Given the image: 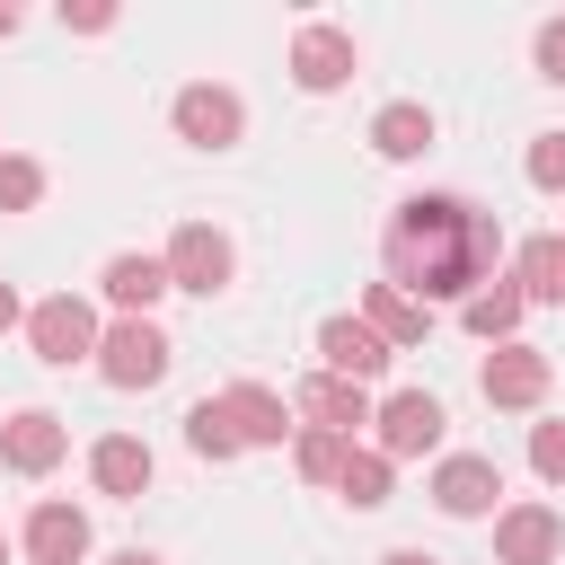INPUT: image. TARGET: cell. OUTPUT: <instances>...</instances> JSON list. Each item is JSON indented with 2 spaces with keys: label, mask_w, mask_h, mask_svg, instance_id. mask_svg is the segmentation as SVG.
Masks as SVG:
<instances>
[{
  "label": "cell",
  "mask_w": 565,
  "mask_h": 565,
  "mask_svg": "<svg viewBox=\"0 0 565 565\" xmlns=\"http://www.w3.org/2000/svg\"><path fill=\"white\" fill-rule=\"evenodd\" d=\"M494 256H503V230L494 212H477L468 194H406L388 212V238H380V265L397 291H415L424 309L433 300H477L494 282Z\"/></svg>",
  "instance_id": "1"
},
{
  "label": "cell",
  "mask_w": 565,
  "mask_h": 565,
  "mask_svg": "<svg viewBox=\"0 0 565 565\" xmlns=\"http://www.w3.org/2000/svg\"><path fill=\"white\" fill-rule=\"evenodd\" d=\"M97 309L79 300V291H53V300H35L26 309V344H35V362L44 371H71V362H97Z\"/></svg>",
  "instance_id": "2"
},
{
  "label": "cell",
  "mask_w": 565,
  "mask_h": 565,
  "mask_svg": "<svg viewBox=\"0 0 565 565\" xmlns=\"http://www.w3.org/2000/svg\"><path fill=\"white\" fill-rule=\"evenodd\" d=\"M168 362H177V344H168L150 318H115V327L97 335V380H106V388H159Z\"/></svg>",
  "instance_id": "3"
},
{
  "label": "cell",
  "mask_w": 565,
  "mask_h": 565,
  "mask_svg": "<svg viewBox=\"0 0 565 565\" xmlns=\"http://www.w3.org/2000/svg\"><path fill=\"white\" fill-rule=\"evenodd\" d=\"M371 424H380V459H424L433 441H441V397L433 388H388L380 406H371Z\"/></svg>",
  "instance_id": "4"
},
{
  "label": "cell",
  "mask_w": 565,
  "mask_h": 565,
  "mask_svg": "<svg viewBox=\"0 0 565 565\" xmlns=\"http://www.w3.org/2000/svg\"><path fill=\"white\" fill-rule=\"evenodd\" d=\"M168 124H177V141H194V150H230V141L247 132V106H238V88H212V79H194V88H177Z\"/></svg>",
  "instance_id": "5"
},
{
  "label": "cell",
  "mask_w": 565,
  "mask_h": 565,
  "mask_svg": "<svg viewBox=\"0 0 565 565\" xmlns=\"http://www.w3.org/2000/svg\"><path fill=\"white\" fill-rule=\"evenodd\" d=\"M168 282H177V291H194V300L230 291V238H221L212 221H185V230L168 238Z\"/></svg>",
  "instance_id": "6"
},
{
  "label": "cell",
  "mask_w": 565,
  "mask_h": 565,
  "mask_svg": "<svg viewBox=\"0 0 565 565\" xmlns=\"http://www.w3.org/2000/svg\"><path fill=\"white\" fill-rule=\"evenodd\" d=\"M547 380H556V362L539 353V344H494L486 353V371H477V388H486V406H539L547 397Z\"/></svg>",
  "instance_id": "7"
},
{
  "label": "cell",
  "mask_w": 565,
  "mask_h": 565,
  "mask_svg": "<svg viewBox=\"0 0 565 565\" xmlns=\"http://www.w3.org/2000/svg\"><path fill=\"white\" fill-rule=\"evenodd\" d=\"M62 450H71V424L44 415V406H18V415L0 424V468H18V477H53Z\"/></svg>",
  "instance_id": "8"
},
{
  "label": "cell",
  "mask_w": 565,
  "mask_h": 565,
  "mask_svg": "<svg viewBox=\"0 0 565 565\" xmlns=\"http://www.w3.org/2000/svg\"><path fill=\"white\" fill-rule=\"evenodd\" d=\"M353 71H362V53H353L344 26H300V35H291V79H300L309 97H335Z\"/></svg>",
  "instance_id": "9"
},
{
  "label": "cell",
  "mask_w": 565,
  "mask_h": 565,
  "mask_svg": "<svg viewBox=\"0 0 565 565\" xmlns=\"http://www.w3.org/2000/svg\"><path fill=\"white\" fill-rule=\"evenodd\" d=\"M494 494H503V468H494L486 450H459V459H441V468H433V503H441L450 521H486V512H494Z\"/></svg>",
  "instance_id": "10"
},
{
  "label": "cell",
  "mask_w": 565,
  "mask_h": 565,
  "mask_svg": "<svg viewBox=\"0 0 565 565\" xmlns=\"http://www.w3.org/2000/svg\"><path fill=\"white\" fill-rule=\"evenodd\" d=\"M556 547H565V521H556L547 503L494 512V565H556Z\"/></svg>",
  "instance_id": "11"
},
{
  "label": "cell",
  "mask_w": 565,
  "mask_h": 565,
  "mask_svg": "<svg viewBox=\"0 0 565 565\" xmlns=\"http://www.w3.org/2000/svg\"><path fill=\"white\" fill-rule=\"evenodd\" d=\"M318 353H327V371L353 380V388H371V380L388 371V344H380L371 318H327V327H318Z\"/></svg>",
  "instance_id": "12"
},
{
  "label": "cell",
  "mask_w": 565,
  "mask_h": 565,
  "mask_svg": "<svg viewBox=\"0 0 565 565\" xmlns=\"http://www.w3.org/2000/svg\"><path fill=\"white\" fill-rule=\"evenodd\" d=\"M291 406H300V424H318V433H344V441L371 424V388H353V380H335V371L300 380V397H291Z\"/></svg>",
  "instance_id": "13"
},
{
  "label": "cell",
  "mask_w": 565,
  "mask_h": 565,
  "mask_svg": "<svg viewBox=\"0 0 565 565\" xmlns=\"http://www.w3.org/2000/svg\"><path fill=\"white\" fill-rule=\"evenodd\" d=\"M88 556V512L79 503H35L26 512V565H79Z\"/></svg>",
  "instance_id": "14"
},
{
  "label": "cell",
  "mask_w": 565,
  "mask_h": 565,
  "mask_svg": "<svg viewBox=\"0 0 565 565\" xmlns=\"http://www.w3.org/2000/svg\"><path fill=\"white\" fill-rule=\"evenodd\" d=\"M97 291H106L124 318H150V300H159V291H177V282H168V256H132V247H124V256H106Z\"/></svg>",
  "instance_id": "15"
},
{
  "label": "cell",
  "mask_w": 565,
  "mask_h": 565,
  "mask_svg": "<svg viewBox=\"0 0 565 565\" xmlns=\"http://www.w3.org/2000/svg\"><path fill=\"white\" fill-rule=\"evenodd\" d=\"M221 406H230V424H238V441H247V450H282V433H291V406H282L265 380H238V388H221Z\"/></svg>",
  "instance_id": "16"
},
{
  "label": "cell",
  "mask_w": 565,
  "mask_h": 565,
  "mask_svg": "<svg viewBox=\"0 0 565 565\" xmlns=\"http://www.w3.org/2000/svg\"><path fill=\"white\" fill-rule=\"evenodd\" d=\"M88 477H97V494L132 503V494L150 486V441H132V433H106V441L88 450Z\"/></svg>",
  "instance_id": "17"
},
{
  "label": "cell",
  "mask_w": 565,
  "mask_h": 565,
  "mask_svg": "<svg viewBox=\"0 0 565 565\" xmlns=\"http://www.w3.org/2000/svg\"><path fill=\"white\" fill-rule=\"evenodd\" d=\"M362 318L380 327L388 353H397V344H424V327H433V309H424L415 291H397V282H371V291H362Z\"/></svg>",
  "instance_id": "18"
},
{
  "label": "cell",
  "mask_w": 565,
  "mask_h": 565,
  "mask_svg": "<svg viewBox=\"0 0 565 565\" xmlns=\"http://www.w3.org/2000/svg\"><path fill=\"white\" fill-rule=\"evenodd\" d=\"M371 150H380V159H424V150H433V115H424L415 97L380 106V115H371Z\"/></svg>",
  "instance_id": "19"
},
{
  "label": "cell",
  "mask_w": 565,
  "mask_h": 565,
  "mask_svg": "<svg viewBox=\"0 0 565 565\" xmlns=\"http://www.w3.org/2000/svg\"><path fill=\"white\" fill-rule=\"evenodd\" d=\"M521 309H530V300H521V282H503V274H494V282H486V291H477L459 318H468V335H486V344H512Z\"/></svg>",
  "instance_id": "20"
},
{
  "label": "cell",
  "mask_w": 565,
  "mask_h": 565,
  "mask_svg": "<svg viewBox=\"0 0 565 565\" xmlns=\"http://www.w3.org/2000/svg\"><path fill=\"white\" fill-rule=\"evenodd\" d=\"M185 450H194V459H212V468H221V459H238V450H247V441H238V424H230V406H221V397H194V406H185Z\"/></svg>",
  "instance_id": "21"
},
{
  "label": "cell",
  "mask_w": 565,
  "mask_h": 565,
  "mask_svg": "<svg viewBox=\"0 0 565 565\" xmlns=\"http://www.w3.org/2000/svg\"><path fill=\"white\" fill-rule=\"evenodd\" d=\"M388 468H397V459H380V450H353V459H344V477H335V494H344L353 512H380V503H388Z\"/></svg>",
  "instance_id": "22"
},
{
  "label": "cell",
  "mask_w": 565,
  "mask_h": 565,
  "mask_svg": "<svg viewBox=\"0 0 565 565\" xmlns=\"http://www.w3.org/2000/svg\"><path fill=\"white\" fill-rule=\"evenodd\" d=\"M512 282H521V300H565V274H556V230L521 247V274H512Z\"/></svg>",
  "instance_id": "23"
},
{
  "label": "cell",
  "mask_w": 565,
  "mask_h": 565,
  "mask_svg": "<svg viewBox=\"0 0 565 565\" xmlns=\"http://www.w3.org/2000/svg\"><path fill=\"white\" fill-rule=\"evenodd\" d=\"M344 459H353V441H344V433H318V424L300 433V477L335 486V477H344Z\"/></svg>",
  "instance_id": "24"
},
{
  "label": "cell",
  "mask_w": 565,
  "mask_h": 565,
  "mask_svg": "<svg viewBox=\"0 0 565 565\" xmlns=\"http://www.w3.org/2000/svg\"><path fill=\"white\" fill-rule=\"evenodd\" d=\"M35 203H44V168L0 150V212H35Z\"/></svg>",
  "instance_id": "25"
},
{
  "label": "cell",
  "mask_w": 565,
  "mask_h": 565,
  "mask_svg": "<svg viewBox=\"0 0 565 565\" xmlns=\"http://www.w3.org/2000/svg\"><path fill=\"white\" fill-rule=\"evenodd\" d=\"M530 185L539 194H565V132H539L530 141Z\"/></svg>",
  "instance_id": "26"
},
{
  "label": "cell",
  "mask_w": 565,
  "mask_h": 565,
  "mask_svg": "<svg viewBox=\"0 0 565 565\" xmlns=\"http://www.w3.org/2000/svg\"><path fill=\"white\" fill-rule=\"evenodd\" d=\"M530 468L547 486H565V424H530Z\"/></svg>",
  "instance_id": "27"
},
{
  "label": "cell",
  "mask_w": 565,
  "mask_h": 565,
  "mask_svg": "<svg viewBox=\"0 0 565 565\" xmlns=\"http://www.w3.org/2000/svg\"><path fill=\"white\" fill-rule=\"evenodd\" d=\"M530 62H539V79H547V88H565V18H547V26H539Z\"/></svg>",
  "instance_id": "28"
},
{
  "label": "cell",
  "mask_w": 565,
  "mask_h": 565,
  "mask_svg": "<svg viewBox=\"0 0 565 565\" xmlns=\"http://www.w3.org/2000/svg\"><path fill=\"white\" fill-rule=\"evenodd\" d=\"M62 26H71V35H106V26H115V9H97V0H88V9H62Z\"/></svg>",
  "instance_id": "29"
},
{
  "label": "cell",
  "mask_w": 565,
  "mask_h": 565,
  "mask_svg": "<svg viewBox=\"0 0 565 565\" xmlns=\"http://www.w3.org/2000/svg\"><path fill=\"white\" fill-rule=\"evenodd\" d=\"M9 327H26V309H18V291L0 282V335H9Z\"/></svg>",
  "instance_id": "30"
},
{
  "label": "cell",
  "mask_w": 565,
  "mask_h": 565,
  "mask_svg": "<svg viewBox=\"0 0 565 565\" xmlns=\"http://www.w3.org/2000/svg\"><path fill=\"white\" fill-rule=\"evenodd\" d=\"M380 565H441V556H424V547H388Z\"/></svg>",
  "instance_id": "31"
},
{
  "label": "cell",
  "mask_w": 565,
  "mask_h": 565,
  "mask_svg": "<svg viewBox=\"0 0 565 565\" xmlns=\"http://www.w3.org/2000/svg\"><path fill=\"white\" fill-rule=\"evenodd\" d=\"M106 565H159V556H141V547H124V556H106Z\"/></svg>",
  "instance_id": "32"
},
{
  "label": "cell",
  "mask_w": 565,
  "mask_h": 565,
  "mask_svg": "<svg viewBox=\"0 0 565 565\" xmlns=\"http://www.w3.org/2000/svg\"><path fill=\"white\" fill-rule=\"evenodd\" d=\"M0 35H18V9H9V0H0Z\"/></svg>",
  "instance_id": "33"
},
{
  "label": "cell",
  "mask_w": 565,
  "mask_h": 565,
  "mask_svg": "<svg viewBox=\"0 0 565 565\" xmlns=\"http://www.w3.org/2000/svg\"><path fill=\"white\" fill-rule=\"evenodd\" d=\"M556 274H565V230H556Z\"/></svg>",
  "instance_id": "34"
},
{
  "label": "cell",
  "mask_w": 565,
  "mask_h": 565,
  "mask_svg": "<svg viewBox=\"0 0 565 565\" xmlns=\"http://www.w3.org/2000/svg\"><path fill=\"white\" fill-rule=\"evenodd\" d=\"M0 565H9V539H0Z\"/></svg>",
  "instance_id": "35"
}]
</instances>
